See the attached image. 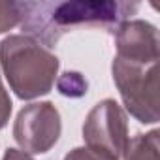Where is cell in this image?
Segmentation results:
<instances>
[{
    "mask_svg": "<svg viewBox=\"0 0 160 160\" xmlns=\"http://www.w3.org/2000/svg\"><path fill=\"white\" fill-rule=\"evenodd\" d=\"M23 30L53 47L64 32L87 27H117L138 4L126 2H25L17 4Z\"/></svg>",
    "mask_w": 160,
    "mask_h": 160,
    "instance_id": "obj_1",
    "label": "cell"
},
{
    "mask_svg": "<svg viewBox=\"0 0 160 160\" xmlns=\"http://www.w3.org/2000/svg\"><path fill=\"white\" fill-rule=\"evenodd\" d=\"M6 77L19 98H36L49 92L58 70V58L32 38L10 36L0 43Z\"/></svg>",
    "mask_w": 160,
    "mask_h": 160,
    "instance_id": "obj_2",
    "label": "cell"
},
{
    "mask_svg": "<svg viewBox=\"0 0 160 160\" xmlns=\"http://www.w3.org/2000/svg\"><path fill=\"white\" fill-rule=\"evenodd\" d=\"M158 60L117 57L113 79L130 113L141 122L158 121Z\"/></svg>",
    "mask_w": 160,
    "mask_h": 160,
    "instance_id": "obj_3",
    "label": "cell"
},
{
    "mask_svg": "<svg viewBox=\"0 0 160 160\" xmlns=\"http://www.w3.org/2000/svg\"><path fill=\"white\" fill-rule=\"evenodd\" d=\"M83 136L89 149L104 152L119 160L128 147L126 138V119L122 109L113 100L100 102L87 117L83 126Z\"/></svg>",
    "mask_w": 160,
    "mask_h": 160,
    "instance_id": "obj_4",
    "label": "cell"
},
{
    "mask_svg": "<svg viewBox=\"0 0 160 160\" xmlns=\"http://www.w3.org/2000/svg\"><path fill=\"white\" fill-rule=\"evenodd\" d=\"M13 134L25 151L45 152L60 134V119L57 109L49 102L25 108L17 117Z\"/></svg>",
    "mask_w": 160,
    "mask_h": 160,
    "instance_id": "obj_5",
    "label": "cell"
},
{
    "mask_svg": "<svg viewBox=\"0 0 160 160\" xmlns=\"http://www.w3.org/2000/svg\"><path fill=\"white\" fill-rule=\"evenodd\" d=\"M126 160H158V132L152 130L145 136H138L128 143Z\"/></svg>",
    "mask_w": 160,
    "mask_h": 160,
    "instance_id": "obj_6",
    "label": "cell"
},
{
    "mask_svg": "<svg viewBox=\"0 0 160 160\" xmlns=\"http://www.w3.org/2000/svg\"><path fill=\"white\" fill-rule=\"evenodd\" d=\"M58 91L64 96H83L87 92V81L77 72H68L58 79Z\"/></svg>",
    "mask_w": 160,
    "mask_h": 160,
    "instance_id": "obj_7",
    "label": "cell"
},
{
    "mask_svg": "<svg viewBox=\"0 0 160 160\" xmlns=\"http://www.w3.org/2000/svg\"><path fill=\"white\" fill-rule=\"evenodd\" d=\"M19 23V10L17 4H8V2H0V32H4Z\"/></svg>",
    "mask_w": 160,
    "mask_h": 160,
    "instance_id": "obj_8",
    "label": "cell"
},
{
    "mask_svg": "<svg viewBox=\"0 0 160 160\" xmlns=\"http://www.w3.org/2000/svg\"><path fill=\"white\" fill-rule=\"evenodd\" d=\"M10 111H12V102L2 87V83H0V128L6 126L8 122V117H10Z\"/></svg>",
    "mask_w": 160,
    "mask_h": 160,
    "instance_id": "obj_9",
    "label": "cell"
},
{
    "mask_svg": "<svg viewBox=\"0 0 160 160\" xmlns=\"http://www.w3.org/2000/svg\"><path fill=\"white\" fill-rule=\"evenodd\" d=\"M4 160H32V158H28L27 154H23V152H19V151H15V149H8Z\"/></svg>",
    "mask_w": 160,
    "mask_h": 160,
    "instance_id": "obj_10",
    "label": "cell"
}]
</instances>
